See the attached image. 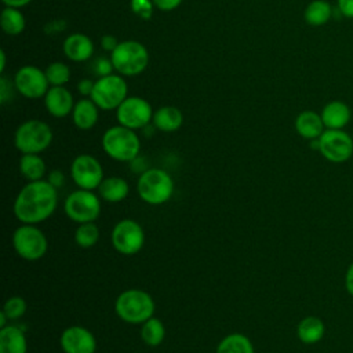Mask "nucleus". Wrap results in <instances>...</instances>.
<instances>
[{"mask_svg": "<svg viewBox=\"0 0 353 353\" xmlns=\"http://www.w3.org/2000/svg\"><path fill=\"white\" fill-rule=\"evenodd\" d=\"M44 105L47 112L57 119L72 114L74 108L73 95L63 85H51L44 95Z\"/></svg>", "mask_w": 353, "mask_h": 353, "instance_id": "16", "label": "nucleus"}, {"mask_svg": "<svg viewBox=\"0 0 353 353\" xmlns=\"http://www.w3.org/2000/svg\"><path fill=\"white\" fill-rule=\"evenodd\" d=\"M110 61L121 76H137L142 73L149 62L146 47L137 40H124L112 51Z\"/></svg>", "mask_w": 353, "mask_h": 353, "instance_id": "5", "label": "nucleus"}, {"mask_svg": "<svg viewBox=\"0 0 353 353\" xmlns=\"http://www.w3.org/2000/svg\"><path fill=\"white\" fill-rule=\"evenodd\" d=\"M153 109L150 103L141 97H127L116 109V119L120 125L131 130H139L152 123Z\"/></svg>", "mask_w": 353, "mask_h": 353, "instance_id": "13", "label": "nucleus"}, {"mask_svg": "<svg viewBox=\"0 0 353 353\" xmlns=\"http://www.w3.org/2000/svg\"><path fill=\"white\" fill-rule=\"evenodd\" d=\"M153 3L152 0H131V8L135 14L142 17L143 19L149 18L152 14Z\"/></svg>", "mask_w": 353, "mask_h": 353, "instance_id": "33", "label": "nucleus"}, {"mask_svg": "<svg viewBox=\"0 0 353 353\" xmlns=\"http://www.w3.org/2000/svg\"><path fill=\"white\" fill-rule=\"evenodd\" d=\"M3 4L6 7H14V8H21V7H25L28 6L32 0H1Z\"/></svg>", "mask_w": 353, "mask_h": 353, "instance_id": "41", "label": "nucleus"}, {"mask_svg": "<svg viewBox=\"0 0 353 353\" xmlns=\"http://www.w3.org/2000/svg\"><path fill=\"white\" fill-rule=\"evenodd\" d=\"M70 178L79 189L95 190L103 181V168L92 154H79L70 164Z\"/></svg>", "mask_w": 353, "mask_h": 353, "instance_id": "11", "label": "nucleus"}, {"mask_svg": "<svg viewBox=\"0 0 353 353\" xmlns=\"http://www.w3.org/2000/svg\"><path fill=\"white\" fill-rule=\"evenodd\" d=\"M58 189L47 179L32 181L18 192L12 211L21 223L37 225L47 221L58 207Z\"/></svg>", "mask_w": 353, "mask_h": 353, "instance_id": "1", "label": "nucleus"}, {"mask_svg": "<svg viewBox=\"0 0 353 353\" xmlns=\"http://www.w3.org/2000/svg\"><path fill=\"white\" fill-rule=\"evenodd\" d=\"M321 120L324 123V127L328 130H342L352 117L350 108L342 102V101H331L325 103L321 113Z\"/></svg>", "mask_w": 353, "mask_h": 353, "instance_id": "18", "label": "nucleus"}, {"mask_svg": "<svg viewBox=\"0 0 353 353\" xmlns=\"http://www.w3.org/2000/svg\"><path fill=\"white\" fill-rule=\"evenodd\" d=\"M174 179L163 168L143 170L137 181V192L142 201L150 205H161L174 194Z\"/></svg>", "mask_w": 353, "mask_h": 353, "instance_id": "4", "label": "nucleus"}, {"mask_svg": "<svg viewBox=\"0 0 353 353\" xmlns=\"http://www.w3.org/2000/svg\"><path fill=\"white\" fill-rule=\"evenodd\" d=\"M215 353H255V349L247 335L232 332L221 339Z\"/></svg>", "mask_w": 353, "mask_h": 353, "instance_id": "26", "label": "nucleus"}, {"mask_svg": "<svg viewBox=\"0 0 353 353\" xmlns=\"http://www.w3.org/2000/svg\"><path fill=\"white\" fill-rule=\"evenodd\" d=\"M47 167L40 154L25 153L19 159V172L28 181H40L44 179Z\"/></svg>", "mask_w": 353, "mask_h": 353, "instance_id": "25", "label": "nucleus"}, {"mask_svg": "<svg viewBox=\"0 0 353 353\" xmlns=\"http://www.w3.org/2000/svg\"><path fill=\"white\" fill-rule=\"evenodd\" d=\"M127 83L120 74H108L98 77L94 83L90 98L102 110H116L127 98Z\"/></svg>", "mask_w": 353, "mask_h": 353, "instance_id": "9", "label": "nucleus"}, {"mask_svg": "<svg viewBox=\"0 0 353 353\" xmlns=\"http://www.w3.org/2000/svg\"><path fill=\"white\" fill-rule=\"evenodd\" d=\"M0 25L4 33L10 36H17L25 29V17L19 8L6 7L0 15Z\"/></svg>", "mask_w": 353, "mask_h": 353, "instance_id": "29", "label": "nucleus"}, {"mask_svg": "<svg viewBox=\"0 0 353 353\" xmlns=\"http://www.w3.org/2000/svg\"><path fill=\"white\" fill-rule=\"evenodd\" d=\"M0 58H1V65H0V72H4L6 68V52L1 50L0 51Z\"/></svg>", "mask_w": 353, "mask_h": 353, "instance_id": "43", "label": "nucleus"}, {"mask_svg": "<svg viewBox=\"0 0 353 353\" xmlns=\"http://www.w3.org/2000/svg\"><path fill=\"white\" fill-rule=\"evenodd\" d=\"M99 234L101 232L95 222L79 223V226L74 230V241L81 248H91L98 243Z\"/></svg>", "mask_w": 353, "mask_h": 353, "instance_id": "30", "label": "nucleus"}, {"mask_svg": "<svg viewBox=\"0 0 353 353\" xmlns=\"http://www.w3.org/2000/svg\"><path fill=\"white\" fill-rule=\"evenodd\" d=\"M321 116L313 110H303L295 119V130L305 139H316L324 132Z\"/></svg>", "mask_w": 353, "mask_h": 353, "instance_id": "22", "label": "nucleus"}, {"mask_svg": "<svg viewBox=\"0 0 353 353\" xmlns=\"http://www.w3.org/2000/svg\"><path fill=\"white\" fill-rule=\"evenodd\" d=\"M26 309H28V303L26 301L22 298V296H11L8 298L4 305H3V312L6 313V316L8 317V320H18L21 319L25 313H26Z\"/></svg>", "mask_w": 353, "mask_h": 353, "instance_id": "32", "label": "nucleus"}, {"mask_svg": "<svg viewBox=\"0 0 353 353\" xmlns=\"http://www.w3.org/2000/svg\"><path fill=\"white\" fill-rule=\"evenodd\" d=\"M92 66H94V73L98 77H103V76L112 74V70L114 69L112 61L108 59V58H98V59H95Z\"/></svg>", "mask_w": 353, "mask_h": 353, "instance_id": "34", "label": "nucleus"}, {"mask_svg": "<svg viewBox=\"0 0 353 353\" xmlns=\"http://www.w3.org/2000/svg\"><path fill=\"white\" fill-rule=\"evenodd\" d=\"M101 197L94 190L77 189L68 194L63 203V211L66 216L79 223L95 222L101 215Z\"/></svg>", "mask_w": 353, "mask_h": 353, "instance_id": "7", "label": "nucleus"}, {"mask_svg": "<svg viewBox=\"0 0 353 353\" xmlns=\"http://www.w3.org/2000/svg\"><path fill=\"white\" fill-rule=\"evenodd\" d=\"M113 248L121 255H135L145 245V232L141 223L125 218L119 221L110 234Z\"/></svg>", "mask_w": 353, "mask_h": 353, "instance_id": "10", "label": "nucleus"}, {"mask_svg": "<svg viewBox=\"0 0 353 353\" xmlns=\"http://www.w3.org/2000/svg\"><path fill=\"white\" fill-rule=\"evenodd\" d=\"M52 142V130L50 125L41 120L32 119L26 120L18 125L14 143L15 148L22 153H34L40 154L44 152Z\"/></svg>", "mask_w": 353, "mask_h": 353, "instance_id": "6", "label": "nucleus"}, {"mask_svg": "<svg viewBox=\"0 0 353 353\" xmlns=\"http://www.w3.org/2000/svg\"><path fill=\"white\" fill-rule=\"evenodd\" d=\"M59 346L63 353H95L97 338L83 325H70L62 331Z\"/></svg>", "mask_w": 353, "mask_h": 353, "instance_id": "15", "label": "nucleus"}, {"mask_svg": "<svg viewBox=\"0 0 353 353\" xmlns=\"http://www.w3.org/2000/svg\"><path fill=\"white\" fill-rule=\"evenodd\" d=\"M120 41H117V39L114 36H110V34H106L102 37L101 40V44H102V48L106 50V51H113L117 46H119Z\"/></svg>", "mask_w": 353, "mask_h": 353, "instance_id": "38", "label": "nucleus"}, {"mask_svg": "<svg viewBox=\"0 0 353 353\" xmlns=\"http://www.w3.org/2000/svg\"><path fill=\"white\" fill-rule=\"evenodd\" d=\"M44 72L50 85H65L70 79V69L63 62H51Z\"/></svg>", "mask_w": 353, "mask_h": 353, "instance_id": "31", "label": "nucleus"}, {"mask_svg": "<svg viewBox=\"0 0 353 353\" xmlns=\"http://www.w3.org/2000/svg\"><path fill=\"white\" fill-rule=\"evenodd\" d=\"M152 3L161 11H172L182 3V0H152Z\"/></svg>", "mask_w": 353, "mask_h": 353, "instance_id": "36", "label": "nucleus"}, {"mask_svg": "<svg viewBox=\"0 0 353 353\" xmlns=\"http://www.w3.org/2000/svg\"><path fill=\"white\" fill-rule=\"evenodd\" d=\"M47 181L57 189H59L61 186H63L65 183V174L61 170H52L48 175H47Z\"/></svg>", "mask_w": 353, "mask_h": 353, "instance_id": "35", "label": "nucleus"}, {"mask_svg": "<svg viewBox=\"0 0 353 353\" xmlns=\"http://www.w3.org/2000/svg\"><path fill=\"white\" fill-rule=\"evenodd\" d=\"M338 10L346 18H353V0H336Z\"/></svg>", "mask_w": 353, "mask_h": 353, "instance_id": "37", "label": "nucleus"}, {"mask_svg": "<svg viewBox=\"0 0 353 353\" xmlns=\"http://www.w3.org/2000/svg\"><path fill=\"white\" fill-rule=\"evenodd\" d=\"M345 287L347 290V292L353 296V262L350 263V266L346 270V276H345Z\"/></svg>", "mask_w": 353, "mask_h": 353, "instance_id": "40", "label": "nucleus"}, {"mask_svg": "<svg viewBox=\"0 0 353 353\" xmlns=\"http://www.w3.org/2000/svg\"><path fill=\"white\" fill-rule=\"evenodd\" d=\"M319 152L331 163H345L353 154V139L343 130H328L319 137Z\"/></svg>", "mask_w": 353, "mask_h": 353, "instance_id": "12", "label": "nucleus"}, {"mask_svg": "<svg viewBox=\"0 0 353 353\" xmlns=\"http://www.w3.org/2000/svg\"><path fill=\"white\" fill-rule=\"evenodd\" d=\"M332 17V7L327 0H313L310 1L305 11V22L310 26H323Z\"/></svg>", "mask_w": 353, "mask_h": 353, "instance_id": "27", "label": "nucleus"}, {"mask_svg": "<svg viewBox=\"0 0 353 353\" xmlns=\"http://www.w3.org/2000/svg\"><path fill=\"white\" fill-rule=\"evenodd\" d=\"M62 50L70 61L83 62L94 54V43L84 33H72L63 40Z\"/></svg>", "mask_w": 353, "mask_h": 353, "instance_id": "17", "label": "nucleus"}, {"mask_svg": "<svg viewBox=\"0 0 353 353\" xmlns=\"http://www.w3.org/2000/svg\"><path fill=\"white\" fill-rule=\"evenodd\" d=\"M164 338L165 327L160 319L152 316L150 319L141 324V339L149 347H157L159 345L163 343Z\"/></svg>", "mask_w": 353, "mask_h": 353, "instance_id": "28", "label": "nucleus"}, {"mask_svg": "<svg viewBox=\"0 0 353 353\" xmlns=\"http://www.w3.org/2000/svg\"><path fill=\"white\" fill-rule=\"evenodd\" d=\"M99 117V108L97 103L90 99H80L74 103V108L72 110V120L73 124L83 131L91 130Z\"/></svg>", "mask_w": 353, "mask_h": 353, "instance_id": "20", "label": "nucleus"}, {"mask_svg": "<svg viewBox=\"0 0 353 353\" xmlns=\"http://www.w3.org/2000/svg\"><path fill=\"white\" fill-rule=\"evenodd\" d=\"M183 123L182 112L175 106H161L153 113L152 124L163 132H174L181 128Z\"/></svg>", "mask_w": 353, "mask_h": 353, "instance_id": "23", "label": "nucleus"}, {"mask_svg": "<svg viewBox=\"0 0 353 353\" xmlns=\"http://www.w3.org/2000/svg\"><path fill=\"white\" fill-rule=\"evenodd\" d=\"M102 149L113 160L128 163L134 161L141 150V141L135 130L124 125H113L102 135Z\"/></svg>", "mask_w": 353, "mask_h": 353, "instance_id": "3", "label": "nucleus"}, {"mask_svg": "<svg viewBox=\"0 0 353 353\" xmlns=\"http://www.w3.org/2000/svg\"><path fill=\"white\" fill-rule=\"evenodd\" d=\"M7 321H8V317L6 316V313L1 310L0 312V328H3V327H6V325H8L7 324Z\"/></svg>", "mask_w": 353, "mask_h": 353, "instance_id": "42", "label": "nucleus"}, {"mask_svg": "<svg viewBox=\"0 0 353 353\" xmlns=\"http://www.w3.org/2000/svg\"><path fill=\"white\" fill-rule=\"evenodd\" d=\"M12 247L18 256L33 262L41 259L48 250V240L46 233L36 225L22 223L14 230Z\"/></svg>", "mask_w": 353, "mask_h": 353, "instance_id": "8", "label": "nucleus"}, {"mask_svg": "<svg viewBox=\"0 0 353 353\" xmlns=\"http://www.w3.org/2000/svg\"><path fill=\"white\" fill-rule=\"evenodd\" d=\"M97 193L103 201L120 203L124 199H127L130 193V185L121 176H108L103 178V181L97 189Z\"/></svg>", "mask_w": 353, "mask_h": 353, "instance_id": "21", "label": "nucleus"}, {"mask_svg": "<svg viewBox=\"0 0 353 353\" xmlns=\"http://www.w3.org/2000/svg\"><path fill=\"white\" fill-rule=\"evenodd\" d=\"M0 353H28L25 331L18 325L0 328Z\"/></svg>", "mask_w": 353, "mask_h": 353, "instance_id": "19", "label": "nucleus"}, {"mask_svg": "<svg viewBox=\"0 0 353 353\" xmlns=\"http://www.w3.org/2000/svg\"><path fill=\"white\" fill-rule=\"evenodd\" d=\"M156 303L152 295L141 288H130L119 294L114 301V312L120 320L128 324H142L154 316Z\"/></svg>", "mask_w": 353, "mask_h": 353, "instance_id": "2", "label": "nucleus"}, {"mask_svg": "<svg viewBox=\"0 0 353 353\" xmlns=\"http://www.w3.org/2000/svg\"><path fill=\"white\" fill-rule=\"evenodd\" d=\"M14 85L19 94L29 99L43 98L50 88L46 72L33 65H25L17 70Z\"/></svg>", "mask_w": 353, "mask_h": 353, "instance_id": "14", "label": "nucleus"}, {"mask_svg": "<svg viewBox=\"0 0 353 353\" xmlns=\"http://www.w3.org/2000/svg\"><path fill=\"white\" fill-rule=\"evenodd\" d=\"M324 334H325V325L323 320L316 316L303 317L296 327L298 339L305 345H313L320 342Z\"/></svg>", "mask_w": 353, "mask_h": 353, "instance_id": "24", "label": "nucleus"}, {"mask_svg": "<svg viewBox=\"0 0 353 353\" xmlns=\"http://www.w3.org/2000/svg\"><path fill=\"white\" fill-rule=\"evenodd\" d=\"M94 83H95V81H92V80H90V79H83V80H80V83H79V85H77L80 94L90 97L91 92H92V88H94Z\"/></svg>", "mask_w": 353, "mask_h": 353, "instance_id": "39", "label": "nucleus"}]
</instances>
